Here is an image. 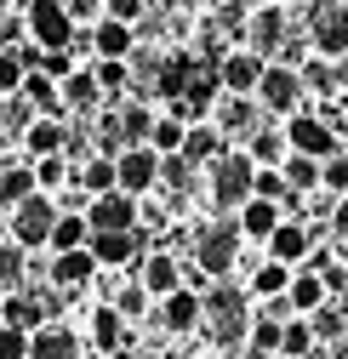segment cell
<instances>
[{"mask_svg": "<svg viewBox=\"0 0 348 359\" xmlns=\"http://www.w3.org/2000/svg\"><path fill=\"white\" fill-rule=\"evenodd\" d=\"M251 183H257V160L251 154H217L211 160V200H217V211L246 205L251 200Z\"/></svg>", "mask_w": 348, "mask_h": 359, "instance_id": "cell-2", "label": "cell"}, {"mask_svg": "<svg viewBox=\"0 0 348 359\" xmlns=\"http://www.w3.org/2000/svg\"><path fill=\"white\" fill-rule=\"evenodd\" d=\"M58 205H52V194H29L23 205H12V240L29 251V245H52V229H58Z\"/></svg>", "mask_w": 348, "mask_h": 359, "instance_id": "cell-4", "label": "cell"}, {"mask_svg": "<svg viewBox=\"0 0 348 359\" xmlns=\"http://www.w3.org/2000/svg\"><path fill=\"white\" fill-rule=\"evenodd\" d=\"M269 262H286V268L309 262V229H302V222H280L269 234Z\"/></svg>", "mask_w": 348, "mask_h": 359, "instance_id": "cell-16", "label": "cell"}, {"mask_svg": "<svg viewBox=\"0 0 348 359\" xmlns=\"http://www.w3.org/2000/svg\"><path fill=\"white\" fill-rule=\"evenodd\" d=\"M320 183H326L331 194H348V154H331V160L320 165Z\"/></svg>", "mask_w": 348, "mask_h": 359, "instance_id": "cell-42", "label": "cell"}, {"mask_svg": "<svg viewBox=\"0 0 348 359\" xmlns=\"http://www.w3.org/2000/svg\"><path fill=\"white\" fill-rule=\"evenodd\" d=\"M251 120H257V114H251V103H246V97H234V103L223 109V126H217V131H246Z\"/></svg>", "mask_w": 348, "mask_h": 359, "instance_id": "cell-47", "label": "cell"}, {"mask_svg": "<svg viewBox=\"0 0 348 359\" xmlns=\"http://www.w3.org/2000/svg\"><path fill=\"white\" fill-rule=\"evenodd\" d=\"M23 143H29V154H34V160H52V154H63L69 131H63L58 120H34V126L23 131Z\"/></svg>", "mask_w": 348, "mask_h": 359, "instance_id": "cell-26", "label": "cell"}, {"mask_svg": "<svg viewBox=\"0 0 348 359\" xmlns=\"http://www.w3.org/2000/svg\"><path fill=\"white\" fill-rule=\"evenodd\" d=\"M200 325L217 337V348H240V337H251V308L234 285L217 280L206 297H200Z\"/></svg>", "mask_w": 348, "mask_h": 359, "instance_id": "cell-1", "label": "cell"}, {"mask_svg": "<svg viewBox=\"0 0 348 359\" xmlns=\"http://www.w3.org/2000/svg\"><path fill=\"white\" fill-rule=\"evenodd\" d=\"M217 154H223V131H217V126H189L183 160H189V165H211Z\"/></svg>", "mask_w": 348, "mask_h": 359, "instance_id": "cell-24", "label": "cell"}, {"mask_svg": "<svg viewBox=\"0 0 348 359\" xmlns=\"http://www.w3.org/2000/svg\"><path fill=\"white\" fill-rule=\"evenodd\" d=\"M98 86H103V92H120V86H126V63L120 57H103L98 63Z\"/></svg>", "mask_w": 348, "mask_h": 359, "instance_id": "cell-48", "label": "cell"}, {"mask_svg": "<svg viewBox=\"0 0 348 359\" xmlns=\"http://www.w3.org/2000/svg\"><path fill=\"white\" fill-rule=\"evenodd\" d=\"M251 291L263 297V302L286 297V291H291V268H286V262H263V268H257V280H251Z\"/></svg>", "mask_w": 348, "mask_h": 359, "instance_id": "cell-33", "label": "cell"}, {"mask_svg": "<svg viewBox=\"0 0 348 359\" xmlns=\"http://www.w3.org/2000/svg\"><path fill=\"white\" fill-rule=\"evenodd\" d=\"M23 57L18 52H0V97H6V92H18V86H23Z\"/></svg>", "mask_w": 348, "mask_h": 359, "instance_id": "cell-43", "label": "cell"}, {"mask_svg": "<svg viewBox=\"0 0 348 359\" xmlns=\"http://www.w3.org/2000/svg\"><path fill=\"white\" fill-rule=\"evenodd\" d=\"M257 97H263V109H269V114H291V109L302 103V74H297V69H286V63H269V69H263V80H257Z\"/></svg>", "mask_w": 348, "mask_h": 359, "instance_id": "cell-8", "label": "cell"}, {"mask_svg": "<svg viewBox=\"0 0 348 359\" xmlns=\"http://www.w3.org/2000/svg\"><path fill=\"white\" fill-rule=\"evenodd\" d=\"M0 359H29V331L0 325Z\"/></svg>", "mask_w": 348, "mask_h": 359, "instance_id": "cell-46", "label": "cell"}, {"mask_svg": "<svg viewBox=\"0 0 348 359\" xmlns=\"http://www.w3.org/2000/svg\"><path fill=\"white\" fill-rule=\"evenodd\" d=\"M138 245H143V234L126 229V234H92L86 251L98 257V268H126V262H138Z\"/></svg>", "mask_w": 348, "mask_h": 359, "instance_id": "cell-12", "label": "cell"}, {"mask_svg": "<svg viewBox=\"0 0 348 359\" xmlns=\"http://www.w3.org/2000/svg\"><path fill=\"white\" fill-rule=\"evenodd\" d=\"M74 189H80L86 200H98V194L120 189V177H114V154H98V160H86V165H74Z\"/></svg>", "mask_w": 348, "mask_h": 359, "instance_id": "cell-18", "label": "cell"}, {"mask_svg": "<svg viewBox=\"0 0 348 359\" xmlns=\"http://www.w3.org/2000/svg\"><path fill=\"white\" fill-rule=\"evenodd\" d=\"M6 6H12V0H0V18H6Z\"/></svg>", "mask_w": 348, "mask_h": 359, "instance_id": "cell-54", "label": "cell"}, {"mask_svg": "<svg viewBox=\"0 0 348 359\" xmlns=\"http://www.w3.org/2000/svg\"><path fill=\"white\" fill-rule=\"evenodd\" d=\"M92 46H98V57H120V63H126V52H132V23L103 18V23L92 29Z\"/></svg>", "mask_w": 348, "mask_h": 359, "instance_id": "cell-28", "label": "cell"}, {"mask_svg": "<svg viewBox=\"0 0 348 359\" xmlns=\"http://www.w3.org/2000/svg\"><path fill=\"white\" fill-rule=\"evenodd\" d=\"M103 12H109L114 23H138V18H143V0H103Z\"/></svg>", "mask_w": 348, "mask_h": 359, "instance_id": "cell-49", "label": "cell"}, {"mask_svg": "<svg viewBox=\"0 0 348 359\" xmlns=\"http://www.w3.org/2000/svg\"><path fill=\"white\" fill-rule=\"evenodd\" d=\"M183 137H189V126H183L178 114H160L154 131H149V149H154V154H183Z\"/></svg>", "mask_w": 348, "mask_h": 359, "instance_id": "cell-32", "label": "cell"}, {"mask_svg": "<svg viewBox=\"0 0 348 359\" xmlns=\"http://www.w3.org/2000/svg\"><path fill=\"white\" fill-rule=\"evenodd\" d=\"M251 194L280 205V200H291V183H286V171H280V165H257V183H251Z\"/></svg>", "mask_w": 348, "mask_h": 359, "instance_id": "cell-37", "label": "cell"}, {"mask_svg": "<svg viewBox=\"0 0 348 359\" xmlns=\"http://www.w3.org/2000/svg\"><path fill=\"white\" fill-rule=\"evenodd\" d=\"M234 245H240V222H217V229L200 234L194 257H200V268H206L211 280H223L229 268H234Z\"/></svg>", "mask_w": 348, "mask_h": 359, "instance_id": "cell-9", "label": "cell"}, {"mask_svg": "<svg viewBox=\"0 0 348 359\" xmlns=\"http://www.w3.org/2000/svg\"><path fill=\"white\" fill-rule=\"evenodd\" d=\"M246 34H251L257 57H263V52H274L280 40H286V12H280V6H257V12H251V23H246Z\"/></svg>", "mask_w": 348, "mask_h": 359, "instance_id": "cell-19", "label": "cell"}, {"mask_svg": "<svg viewBox=\"0 0 348 359\" xmlns=\"http://www.w3.org/2000/svg\"><path fill=\"white\" fill-rule=\"evenodd\" d=\"M69 177V165H63V154H52V160H34V189L46 194V189H58Z\"/></svg>", "mask_w": 348, "mask_h": 359, "instance_id": "cell-41", "label": "cell"}, {"mask_svg": "<svg viewBox=\"0 0 348 359\" xmlns=\"http://www.w3.org/2000/svg\"><path fill=\"white\" fill-rule=\"evenodd\" d=\"M143 291L160 302V297H171V291H183V268H178V257L171 251H154L149 262H143Z\"/></svg>", "mask_w": 348, "mask_h": 359, "instance_id": "cell-15", "label": "cell"}, {"mask_svg": "<svg viewBox=\"0 0 348 359\" xmlns=\"http://www.w3.org/2000/svg\"><path fill=\"white\" fill-rule=\"evenodd\" d=\"M160 177L171 189H189V177H194V165L183 160V154H160Z\"/></svg>", "mask_w": 348, "mask_h": 359, "instance_id": "cell-44", "label": "cell"}, {"mask_svg": "<svg viewBox=\"0 0 348 359\" xmlns=\"http://www.w3.org/2000/svg\"><path fill=\"white\" fill-rule=\"evenodd\" d=\"M114 126H120V143H126V149H143L149 131H154V114H149L143 103H126V109L114 114Z\"/></svg>", "mask_w": 348, "mask_h": 359, "instance_id": "cell-27", "label": "cell"}, {"mask_svg": "<svg viewBox=\"0 0 348 359\" xmlns=\"http://www.w3.org/2000/svg\"><path fill=\"white\" fill-rule=\"evenodd\" d=\"M92 342H98V348H109V353H120V348H132V325L120 320V308H114V302L92 313Z\"/></svg>", "mask_w": 348, "mask_h": 359, "instance_id": "cell-22", "label": "cell"}, {"mask_svg": "<svg viewBox=\"0 0 348 359\" xmlns=\"http://www.w3.org/2000/svg\"><path fill=\"white\" fill-rule=\"evenodd\" d=\"M274 229H280V205L251 194V200L240 205V240H263V245H269V234H274Z\"/></svg>", "mask_w": 348, "mask_h": 359, "instance_id": "cell-17", "label": "cell"}, {"mask_svg": "<svg viewBox=\"0 0 348 359\" xmlns=\"http://www.w3.org/2000/svg\"><path fill=\"white\" fill-rule=\"evenodd\" d=\"M114 359H143V353H138V348H120V353H114Z\"/></svg>", "mask_w": 348, "mask_h": 359, "instance_id": "cell-52", "label": "cell"}, {"mask_svg": "<svg viewBox=\"0 0 348 359\" xmlns=\"http://www.w3.org/2000/svg\"><path fill=\"white\" fill-rule=\"evenodd\" d=\"M331 229H337V240H348V194H337V205H331Z\"/></svg>", "mask_w": 348, "mask_h": 359, "instance_id": "cell-50", "label": "cell"}, {"mask_svg": "<svg viewBox=\"0 0 348 359\" xmlns=\"http://www.w3.org/2000/svg\"><path fill=\"white\" fill-rule=\"evenodd\" d=\"M29 359H80V337L69 325H40L29 337Z\"/></svg>", "mask_w": 348, "mask_h": 359, "instance_id": "cell-14", "label": "cell"}, {"mask_svg": "<svg viewBox=\"0 0 348 359\" xmlns=\"http://www.w3.org/2000/svg\"><path fill=\"white\" fill-rule=\"evenodd\" d=\"M286 149L291 154H309V160H331L337 154V131L326 126V120H314V114H291V126H286Z\"/></svg>", "mask_w": 348, "mask_h": 359, "instance_id": "cell-6", "label": "cell"}, {"mask_svg": "<svg viewBox=\"0 0 348 359\" xmlns=\"http://www.w3.org/2000/svg\"><path fill=\"white\" fill-rule=\"evenodd\" d=\"M189 80H194V57H171V63L160 69V92H166L171 103H183V92H189Z\"/></svg>", "mask_w": 348, "mask_h": 359, "instance_id": "cell-34", "label": "cell"}, {"mask_svg": "<svg viewBox=\"0 0 348 359\" xmlns=\"http://www.w3.org/2000/svg\"><path fill=\"white\" fill-rule=\"evenodd\" d=\"M18 280H23V245L12 240L0 245V291H18Z\"/></svg>", "mask_w": 348, "mask_h": 359, "instance_id": "cell-40", "label": "cell"}, {"mask_svg": "<svg viewBox=\"0 0 348 359\" xmlns=\"http://www.w3.org/2000/svg\"><path fill=\"white\" fill-rule=\"evenodd\" d=\"M63 12H69V18H80V12H98V0H63Z\"/></svg>", "mask_w": 348, "mask_h": 359, "instance_id": "cell-51", "label": "cell"}, {"mask_svg": "<svg viewBox=\"0 0 348 359\" xmlns=\"http://www.w3.org/2000/svg\"><path fill=\"white\" fill-rule=\"evenodd\" d=\"M114 177H120V189L138 200V194H149V189L160 183V154H154L149 143H143V149H120V154H114Z\"/></svg>", "mask_w": 348, "mask_h": 359, "instance_id": "cell-7", "label": "cell"}, {"mask_svg": "<svg viewBox=\"0 0 348 359\" xmlns=\"http://www.w3.org/2000/svg\"><path fill=\"white\" fill-rule=\"evenodd\" d=\"M114 308H120V320H126V325H138L143 313H149V291H143V285H138V291H120Z\"/></svg>", "mask_w": 348, "mask_h": 359, "instance_id": "cell-45", "label": "cell"}, {"mask_svg": "<svg viewBox=\"0 0 348 359\" xmlns=\"http://www.w3.org/2000/svg\"><path fill=\"white\" fill-rule=\"evenodd\" d=\"M0 325H6V320H0Z\"/></svg>", "mask_w": 348, "mask_h": 359, "instance_id": "cell-56", "label": "cell"}, {"mask_svg": "<svg viewBox=\"0 0 348 359\" xmlns=\"http://www.w3.org/2000/svg\"><path fill=\"white\" fill-rule=\"evenodd\" d=\"M29 194H34V171H29V165L0 171V205H23Z\"/></svg>", "mask_w": 348, "mask_h": 359, "instance_id": "cell-36", "label": "cell"}, {"mask_svg": "<svg viewBox=\"0 0 348 359\" xmlns=\"http://www.w3.org/2000/svg\"><path fill=\"white\" fill-rule=\"evenodd\" d=\"M160 320H166L171 337L200 331V291H171V297H160Z\"/></svg>", "mask_w": 348, "mask_h": 359, "instance_id": "cell-11", "label": "cell"}, {"mask_svg": "<svg viewBox=\"0 0 348 359\" xmlns=\"http://www.w3.org/2000/svg\"><path fill=\"white\" fill-rule=\"evenodd\" d=\"M314 46L326 57H348V6H326L314 18Z\"/></svg>", "mask_w": 348, "mask_h": 359, "instance_id": "cell-13", "label": "cell"}, {"mask_svg": "<svg viewBox=\"0 0 348 359\" xmlns=\"http://www.w3.org/2000/svg\"><path fill=\"white\" fill-rule=\"evenodd\" d=\"M263 57L257 52H234V57H223L217 63V80H223V92H234V97H246V92H257V80H263Z\"/></svg>", "mask_w": 348, "mask_h": 359, "instance_id": "cell-10", "label": "cell"}, {"mask_svg": "<svg viewBox=\"0 0 348 359\" xmlns=\"http://www.w3.org/2000/svg\"><path fill=\"white\" fill-rule=\"evenodd\" d=\"M342 268H348V240H342Z\"/></svg>", "mask_w": 348, "mask_h": 359, "instance_id": "cell-53", "label": "cell"}, {"mask_svg": "<svg viewBox=\"0 0 348 359\" xmlns=\"http://www.w3.org/2000/svg\"><path fill=\"white\" fill-rule=\"evenodd\" d=\"M29 40H34V52H63L69 40H74V18L63 12V0H29Z\"/></svg>", "mask_w": 348, "mask_h": 359, "instance_id": "cell-3", "label": "cell"}, {"mask_svg": "<svg viewBox=\"0 0 348 359\" xmlns=\"http://www.w3.org/2000/svg\"><path fill=\"white\" fill-rule=\"evenodd\" d=\"M92 274H98V257H92V251H58V257H52V285H63V291L86 285Z\"/></svg>", "mask_w": 348, "mask_h": 359, "instance_id": "cell-20", "label": "cell"}, {"mask_svg": "<svg viewBox=\"0 0 348 359\" xmlns=\"http://www.w3.org/2000/svg\"><path fill=\"white\" fill-rule=\"evenodd\" d=\"M92 245V222H86V211H63L58 229H52V257L58 251H86Z\"/></svg>", "mask_w": 348, "mask_h": 359, "instance_id": "cell-23", "label": "cell"}, {"mask_svg": "<svg viewBox=\"0 0 348 359\" xmlns=\"http://www.w3.org/2000/svg\"><path fill=\"white\" fill-rule=\"evenodd\" d=\"M86 222H92V234H126V229H138V200L126 189H109L86 205Z\"/></svg>", "mask_w": 348, "mask_h": 359, "instance_id": "cell-5", "label": "cell"}, {"mask_svg": "<svg viewBox=\"0 0 348 359\" xmlns=\"http://www.w3.org/2000/svg\"><path fill=\"white\" fill-rule=\"evenodd\" d=\"M23 92H29V103H40V109H58V86H52V74L29 69V74H23Z\"/></svg>", "mask_w": 348, "mask_h": 359, "instance_id": "cell-39", "label": "cell"}, {"mask_svg": "<svg viewBox=\"0 0 348 359\" xmlns=\"http://www.w3.org/2000/svg\"><path fill=\"white\" fill-rule=\"evenodd\" d=\"M251 160L257 165H286V131H257L251 137Z\"/></svg>", "mask_w": 348, "mask_h": 359, "instance_id": "cell-38", "label": "cell"}, {"mask_svg": "<svg viewBox=\"0 0 348 359\" xmlns=\"http://www.w3.org/2000/svg\"><path fill=\"white\" fill-rule=\"evenodd\" d=\"M280 331H286V320H269V313H257V320H251V342H246V353H251V359L280 353Z\"/></svg>", "mask_w": 348, "mask_h": 359, "instance_id": "cell-31", "label": "cell"}, {"mask_svg": "<svg viewBox=\"0 0 348 359\" xmlns=\"http://www.w3.org/2000/svg\"><path fill=\"white\" fill-rule=\"evenodd\" d=\"M0 109H6V97H0Z\"/></svg>", "mask_w": 348, "mask_h": 359, "instance_id": "cell-55", "label": "cell"}, {"mask_svg": "<svg viewBox=\"0 0 348 359\" xmlns=\"http://www.w3.org/2000/svg\"><path fill=\"white\" fill-rule=\"evenodd\" d=\"M286 183H291V194H309L314 183H320V160H309V154H286Z\"/></svg>", "mask_w": 348, "mask_h": 359, "instance_id": "cell-35", "label": "cell"}, {"mask_svg": "<svg viewBox=\"0 0 348 359\" xmlns=\"http://www.w3.org/2000/svg\"><path fill=\"white\" fill-rule=\"evenodd\" d=\"M326 291H331V285L314 274V268H302V274H291V291H286V302H291V313H302V320H309V313H320Z\"/></svg>", "mask_w": 348, "mask_h": 359, "instance_id": "cell-21", "label": "cell"}, {"mask_svg": "<svg viewBox=\"0 0 348 359\" xmlns=\"http://www.w3.org/2000/svg\"><path fill=\"white\" fill-rule=\"evenodd\" d=\"M314 348H320L314 325L302 320V313H291V320H286V331H280V359H309Z\"/></svg>", "mask_w": 348, "mask_h": 359, "instance_id": "cell-25", "label": "cell"}, {"mask_svg": "<svg viewBox=\"0 0 348 359\" xmlns=\"http://www.w3.org/2000/svg\"><path fill=\"white\" fill-rule=\"evenodd\" d=\"M0 320H6L12 331H40V325H46V308H40L34 297H6V308H0Z\"/></svg>", "mask_w": 348, "mask_h": 359, "instance_id": "cell-29", "label": "cell"}, {"mask_svg": "<svg viewBox=\"0 0 348 359\" xmlns=\"http://www.w3.org/2000/svg\"><path fill=\"white\" fill-rule=\"evenodd\" d=\"M98 97H103L98 74H63V86H58V103H69V109H92Z\"/></svg>", "mask_w": 348, "mask_h": 359, "instance_id": "cell-30", "label": "cell"}]
</instances>
